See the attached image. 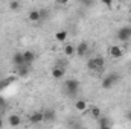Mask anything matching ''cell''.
Segmentation results:
<instances>
[{
	"label": "cell",
	"mask_w": 131,
	"mask_h": 129,
	"mask_svg": "<svg viewBox=\"0 0 131 129\" xmlns=\"http://www.w3.org/2000/svg\"><path fill=\"white\" fill-rule=\"evenodd\" d=\"M78 90H79V82L76 79H67L64 82V91L67 96L75 97L78 94Z\"/></svg>",
	"instance_id": "6da1fadb"
},
{
	"label": "cell",
	"mask_w": 131,
	"mask_h": 129,
	"mask_svg": "<svg viewBox=\"0 0 131 129\" xmlns=\"http://www.w3.org/2000/svg\"><path fill=\"white\" fill-rule=\"evenodd\" d=\"M117 81H119V76H117L116 73H110V74H107V76L104 78V81H102V88H104V90H110V88H113V87L117 84Z\"/></svg>",
	"instance_id": "7a4b0ae2"
},
{
	"label": "cell",
	"mask_w": 131,
	"mask_h": 129,
	"mask_svg": "<svg viewBox=\"0 0 131 129\" xmlns=\"http://www.w3.org/2000/svg\"><path fill=\"white\" fill-rule=\"evenodd\" d=\"M117 38L121 40V41H128L131 38V26H124V28H121L119 31H117Z\"/></svg>",
	"instance_id": "3957f363"
},
{
	"label": "cell",
	"mask_w": 131,
	"mask_h": 129,
	"mask_svg": "<svg viewBox=\"0 0 131 129\" xmlns=\"http://www.w3.org/2000/svg\"><path fill=\"white\" fill-rule=\"evenodd\" d=\"M43 122H46V123H52V122H55V119H57V112H55V109H46V111H43Z\"/></svg>",
	"instance_id": "277c9868"
},
{
	"label": "cell",
	"mask_w": 131,
	"mask_h": 129,
	"mask_svg": "<svg viewBox=\"0 0 131 129\" xmlns=\"http://www.w3.org/2000/svg\"><path fill=\"white\" fill-rule=\"evenodd\" d=\"M75 52H76V53H78L79 56L85 55V53L89 52V43H85V41L79 43V44H78V47H75Z\"/></svg>",
	"instance_id": "5b68a950"
},
{
	"label": "cell",
	"mask_w": 131,
	"mask_h": 129,
	"mask_svg": "<svg viewBox=\"0 0 131 129\" xmlns=\"http://www.w3.org/2000/svg\"><path fill=\"white\" fill-rule=\"evenodd\" d=\"M28 18H29V21H34V23L40 21V20H41V11H38V9H32V11H29Z\"/></svg>",
	"instance_id": "8992f818"
},
{
	"label": "cell",
	"mask_w": 131,
	"mask_h": 129,
	"mask_svg": "<svg viewBox=\"0 0 131 129\" xmlns=\"http://www.w3.org/2000/svg\"><path fill=\"white\" fill-rule=\"evenodd\" d=\"M23 59H25V64L26 65H31L35 61V53H34L32 50H26V52H23Z\"/></svg>",
	"instance_id": "52a82bcc"
},
{
	"label": "cell",
	"mask_w": 131,
	"mask_h": 129,
	"mask_svg": "<svg viewBox=\"0 0 131 129\" xmlns=\"http://www.w3.org/2000/svg\"><path fill=\"white\" fill-rule=\"evenodd\" d=\"M110 55H111L113 58H122L124 50H122V47H119V46H111V47H110Z\"/></svg>",
	"instance_id": "ba28073f"
},
{
	"label": "cell",
	"mask_w": 131,
	"mask_h": 129,
	"mask_svg": "<svg viewBox=\"0 0 131 129\" xmlns=\"http://www.w3.org/2000/svg\"><path fill=\"white\" fill-rule=\"evenodd\" d=\"M43 119H44V117H43V112H41V111H38V112H34L32 115L29 117V122H31L32 125H38V123H41V122H43Z\"/></svg>",
	"instance_id": "9c48e42d"
},
{
	"label": "cell",
	"mask_w": 131,
	"mask_h": 129,
	"mask_svg": "<svg viewBox=\"0 0 131 129\" xmlns=\"http://www.w3.org/2000/svg\"><path fill=\"white\" fill-rule=\"evenodd\" d=\"M12 62L17 65V67H21V65H26L25 64V59H23V53L17 52L14 56H12Z\"/></svg>",
	"instance_id": "30bf717a"
},
{
	"label": "cell",
	"mask_w": 131,
	"mask_h": 129,
	"mask_svg": "<svg viewBox=\"0 0 131 129\" xmlns=\"http://www.w3.org/2000/svg\"><path fill=\"white\" fill-rule=\"evenodd\" d=\"M64 68L63 67H53L52 68V76L55 78V79H61L63 76H64Z\"/></svg>",
	"instance_id": "8fae6325"
},
{
	"label": "cell",
	"mask_w": 131,
	"mask_h": 129,
	"mask_svg": "<svg viewBox=\"0 0 131 129\" xmlns=\"http://www.w3.org/2000/svg\"><path fill=\"white\" fill-rule=\"evenodd\" d=\"M8 122H9V125H11V126H14V128H15V126H18V125L21 123V119H20L17 114H12V115H9Z\"/></svg>",
	"instance_id": "7c38bea8"
},
{
	"label": "cell",
	"mask_w": 131,
	"mask_h": 129,
	"mask_svg": "<svg viewBox=\"0 0 131 129\" xmlns=\"http://www.w3.org/2000/svg\"><path fill=\"white\" fill-rule=\"evenodd\" d=\"M90 112H92V115L95 117V119H101L102 117V112H101V108L99 106H90Z\"/></svg>",
	"instance_id": "4fadbf2b"
},
{
	"label": "cell",
	"mask_w": 131,
	"mask_h": 129,
	"mask_svg": "<svg viewBox=\"0 0 131 129\" xmlns=\"http://www.w3.org/2000/svg\"><path fill=\"white\" fill-rule=\"evenodd\" d=\"M66 38H67V32H66V31H60V32L55 33V40L60 41V43H64Z\"/></svg>",
	"instance_id": "5bb4252c"
},
{
	"label": "cell",
	"mask_w": 131,
	"mask_h": 129,
	"mask_svg": "<svg viewBox=\"0 0 131 129\" xmlns=\"http://www.w3.org/2000/svg\"><path fill=\"white\" fill-rule=\"evenodd\" d=\"M17 73L20 76H28L29 73V65H21V67H17Z\"/></svg>",
	"instance_id": "9a60e30c"
},
{
	"label": "cell",
	"mask_w": 131,
	"mask_h": 129,
	"mask_svg": "<svg viewBox=\"0 0 131 129\" xmlns=\"http://www.w3.org/2000/svg\"><path fill=\"white\" fill-rule=\"evenodd\" d=\"M75 108H76L78 111H85V109H87V103H85L84 100H76Z\"/></svg>",
	"instance_id": "2e32d148"
},
{
	"label": "cell",
	"mask_w": 131,
	"mask_h": 129,
	"mask_svg": "<svg viewBox=\"0 0 131 129\" xmlns=\"http://www.w3.org/2000/svg\"><path fill=\"white\" fill-rule=\"evenodd\" d=\"M95 59V62H96V67H98V71H101V70H104V65H105V62H104V58H93Z\"/></svg>",
	"instance_id": "e0dca14e"
},
{
	"label": "cell",
	"mask_w": 131,
	"mask_h": 129,
	"mask_svg": "<svg viewBox=\"0 0 131 129\" xmlns=\"http://www.w3.org/2000/svg\"><path fill=\"white\" fill-rule=\"evenodd\" d=\"M64 53L66 55H69V56L73 55V53H75V47H73L72 44H66L64 46Z\"/></svg>",
	"instance_id": "ac0fdd59"
},
{
	"label": "cell",
	"mask_w": 131,
	"mask_h": 129,
	"mask_svg": "<svg viewBox=\"0 0 131 129\" xmlns=\"http://www.w3.org/2000/svg\"><path fill=\"white\" fill-rule=\"evenodd\" d=\"M87 68H89V70H93V71H98V67H96L95 59H89V61H87Z\"/></svg>",
	"instance_id": "d6986e66"
},
{
	"label": "cell",
	"mask_w": 131,
	"mask_h": 129,
	"mask_svg": "<svg viewBox=\"0 0 131 129\" xmlns=\"http://www.w3.org/2000/svg\"><path fill=\"white\" fill-rule=\"evenodd\" d=\"M104 126H110V120L107 117H101L99 119V128H104Z\"/></svg>",
	"instance_id": "ffe728a7"
},
{
	"label": "cell",
	"mask_w": 131,
	"mask_h": 129,
	"mask_svg": "<svg viewBox=\"0 0 131 129\" xmlns=\"http://www.w3.org/2000/svg\"><path fill=\"white\" fill-rule=\"evenodd\" d=\"M20 2H9V9H12V11H18L20 9Z\"/></svg>",
	"instance_id": "44dd1931"
},
{
	"label": "cell",
	"mask_w": 131,
	"mask_h": 129,
	"mask_svg": "<svg viewBox=\"0 0 131 129\" xmlns=\"http://www.w3.org/2000/svg\"><path fill=\"white\" fill-rule=\"evenodd\" d=\"M0 106H2V108H5V106H6V100H5L2 96H0Z\"/></svg>",
	"instance_id": "7402d4cb"
},
{
	"label": "cell",
	"mask_w": 131,
	"mask_h": 129,
	"mask_svg": "<svg viewBox=\"0 0 131 129\" xmlns=\"http://www.w3.org/2000/svg\"><path fill=\"white\" fill-rule=\"evenodd\" d=\"M125 117H127V120H128V122H131V109H128V111H127Z\"/></svg>",
	"instance_id": "603a6c76"
},
{
	"label": "cell",
	"mask_w": 131,
	"mask_h": 129,
	"mask_svg": "<svg viewBox=\"0 0 131 129\" xmlns=\"http://www.w3.org/2000/svg\"><path fill=\"white\" fill-rule=\"evenodd\" d=\"M3 128V122H2V117H0V129Z\"/></svg>",
	"instance_id": "cb8c5ba5"
},
{
	"label": "cell",
	"mask_w": 131,
	"mask_h": 129,
	"mask_svg": "<svg viewBox=\"0 0 131 129\" xmlns=\"http://www.w3.org/2000/svg\"><path fill=\"white\" fill-rule=\"evenodd\" d=\"M99 129H111V126H104V128H99Z\"/></svg>",
	"instance_id": "d4e9b609"
},
{
	"label": "cell",
	"mask_w": 131,
	"mask_h": 129,
	"mask_svg": "<svg viewBox=\"0 0 131 129\" xmlns=\"http://www.w3.org/2000/svg\"><path fill=\"white\" fill-rule=\"evenodd\" d=\"M130 26H131V20H130Z\"/></svg>",
	"instance_id": "484cf974"
}]
</instances>
